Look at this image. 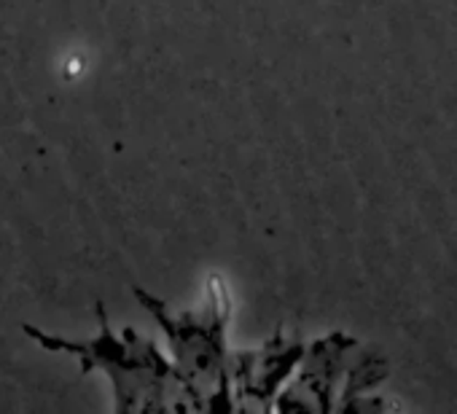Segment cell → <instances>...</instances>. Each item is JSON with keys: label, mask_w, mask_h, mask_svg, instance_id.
<instances>
[{"label": "cell", "mask_w": 457, "mask_h": 414, "mask_svg": "<svg viewBox=\"0 0 457 414\" xmlns=\"http://www.w3.org/2000/svg\"><path fill=\"white\" fill-rule=\"evenodd\" d=\"M97 315H100V336L89 342L52 336L38 331L36 326H22V328L44 350L76 355L81 360L84 374L103 368L113 385L116 411L204 409L199 393L186 382V377L175 368V363L167 360L151 339H143L132 328H127L124 336L116 339L111 334V323L103 307L97 310Z\"/></svg>", "instance_id": "cell-1"}, {"label": "cell", "mask_w": 457, "mask_h": 414, "mask_svg": "<svg viewBox=\"0 0 457 414\" xmlns=\"http://www.w3.org/2000/svg\"><path fill=\"white\" fill-rule=\"evenodd\" d=\"M135 296L164 328L172 350V363L186 377V382L199 393L204 409H223L218 395H228V299L220 280H212L207 304L199 312H170L164 302L148 296L140 288H135Z\"/></svg>", "instance_id": "cell-2"}]
</instances>
